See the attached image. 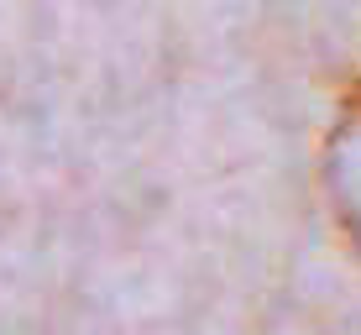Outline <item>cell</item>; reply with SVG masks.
Here are the masks:
<instances>
[{"label": "cell", "instance_id": "1", "mask_svg": "<svg viewBox=\"0 0 361 335\" xmlns=\"http://www.w3.org/2000/svg\"><path fill=\"white\" fill-rule=\"evenodd\" d=\"M325 189L345 241L361 252V79L341 95V110H335L325 142Z\"/></svg>", "mask_w": 361, "mask_h": 335}]
</instances>
